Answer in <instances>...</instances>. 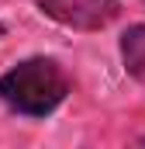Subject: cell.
<instances>
[{
    "instance_id": "1",
    "label": "cell",
    "mask_w": 145,
    "mask_h": 149,
    "mask_svg": "<svg viewBox=\"0 0 145 149\" xmlns=\"http://www.w3.org/2000/svg\"><path fill=\"white\" fill-rule=\"evenodd\" d=\"M72 90V80L59 59L31 56L0 76V101L24 118L52 114Z\"/></svg>"
},
{
    "instance_id": "2",
    "label": "cell",
    "mask_w": 145,
    "mask_h": 149,
    "mask_svg": "<svg viewBox=\"0 0 145 149\" xmlns=\"http://www.w3.org/2000/svg\"><path fill=\"white\" fill-rule=\"evenodd\" d=\"M35 7L72 31H100L121 14V0H35Z\"/></svg>"
},
{
    "instance_id": "3",
    "label": "cell",
    "mask_w": 145,
    "mask_h": 149,
    "mask_svg": "<svg viewBox=\"0 0 145 149\" xmlns=\"http://www.w3.org/2000/svg\"><path fill=\"white\" fill-rule=\"evenodd\" d=\"M121 63L124 73L145 87V24H131L121 35Z\"/></svg>"
},
{
    "instance_id": "4",
    "label": "cell",
    "mask_w": 145,
    "mask_h": 149,
    "mask_svg": "<svg viewBox=\"0 0 145 149\" xmlns=\"http://www.w3.org/2000/svg\"><path fill=\"white\" fill-rule=\"evenodd\" d=\"M3 35H7V28H3V24H0V38H3Z\"/></svg>"
},
{
    "instance_id": "5",
    "label": "cell",
    "mask_w": 145,
    "mask_h": 149,
    "mask_svg": "<svg viewBox=\"0 0 145 149\" xmlns=\"http://www.w3.org/2000/svg\"><path fill=\"white\" fill-rule=\"evenodd\" d=\"M142 142H145V139H142Z\"/></svg>"
}]
</instances>
